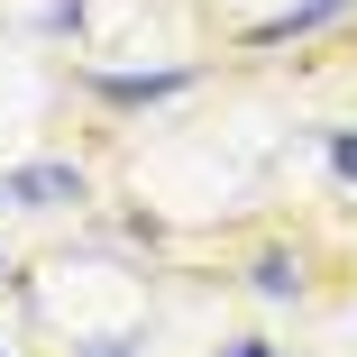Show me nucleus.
Returning <instances> with one entry per match:
<instances>
[{
    "label": "nucleus",
    "mask_w": 357,
    "mask_h": 357,
    "mask_svg": "<svg viewBox=\"0 0 357 357\" xmlns=\"http://www.w3.org/2000/svg\"><path fill=\"white\" fill-rule=\"evenodd\" d=\"M339 10H348V0H294V10H284V19H266V28H257V46H275V37H303V28L339 19Z\"/></svg>",
    "instance_id": "f03ea898"
},
{
    "label": "nucleus",
    "mask_w": 357,
    "mask_h": 357,
    "mask_svg": "<svg viewBox=\"0 0 357 357\" xmlns=\"http://www.w3.org/2000/svg\"><path fill=\"white\" fill-rule=\"evenodd\" d=\"M174 83H183V74H147V83H137V74H119V83H101V92H110V101H165Z\"/></svg>",
    "instance_id": "7ed1b4c3"
},
{
    "label": "nucleus",
    "mask_w": 357,
    "mask_h": 357,
    "mask_svg": "<svg viewBox=\"0 0 357 357\" xmlns=\"http://www.w3.org/2000/svg\"><path fill=\"white\" fill-rule=\"evenodd\" d=\"M330 156H339V174L357 183V128H339V147H330Z\"/></svg>",
    "instance_id": "39448f33"
},
{
    "label": "nucleus",
    "mask_w": 357,
    "mask_h": 357,
    "mask_svg": "<svg viewBox=\"0 0 357 357\" xmlns=\"http://www.w3.org/2000/svg\"><path fill=\"white\" fill-rule=\"evenodd\" d=\"M257 294H275V303H284V294H294V266H284V257H266V266H257Z\"/></svg>",
    "instance_id": "20e7f679"
},
{
    "label": "nucleus",
    "mask_w": 357,
    "mask_h": 357,
    "mask_svg": "<svg viewBox=\"0 0 357 357\" xmlns=\"http://www.w3.org/2000/svg\"><path fill=\"white\" fill-rule=\"evenodd\" d=\"M83 183H74V165H28L19 183H10V202H74Z\"/></svg>",
    "instance_id": "f257e3e1"
},
{
    "label": "nucleus",
    "mask_w": 357,
    "mask_h": 357,
    "mask_svg": "<svg viewBox=\"0 0 357 357\" xmlns=\"http://www.w3.org/2000/svg\"><path fill=\"white\" fill-rule=\"evenodd\" d=\"M229 357H275V348H229Z\"/></svg>",
    "instance_id": "423d86ee"
}]
</instances>
